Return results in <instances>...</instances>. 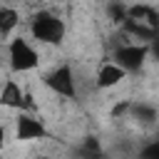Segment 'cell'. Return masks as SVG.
Returning <instances> with one entry per match:
<instances>
[{
	"mask_svg": "<svg viewBox=\"0 0 159 159\" xmlns=\"http://www.w3.org/2000/svg\"><path fill=\"white\" fill-rule=\"evenodd\" d=\"M147 47H149V55H152L154 60H159V32H157V35L147 42Z\"/></svg>",
	"mask_w": 159,
	"mask_h": 159,
	"instance_id": "15",
	"label": "cell"
},
{
	"mask_svg": "<svg viewBox=\"0 0 159 159\" xmlns=\"http://www.w3.org/2000/svg\"><path fill=\"white\" fill-rule=\"evenodd\" d=\"M142 157H154V159H159V139H157L154 144L144 147V149H142Z\"/></svg>",
	"mask_w": 159,
	"mask_h": 159,
	"instance_id": "16",
	"label": "cell"
},
{
	"mask_svg": "<svg viewBox=\"0 0 159 159\" xmlns=\"http://www.w3.org/2000/svg\"><path fill=\"white\" fill-rule=\"evenodd\" d=\"M127 2L124 0H109L107 2V17L114 22V25H122L124 20H127Z\"/></svg>",
	"mask_w": 159,
	"mask_h": 159,
	"instance_id": "12",
	"label": "cell"
},
{
	"mask_svg": "<svg viewBox=\"0 0 159 159\" xmlns=\"http://www.w3.org/2000/svg\"><path fill=\"white\" fill-rule=\"evenodd\" d=\"M45 87L50 92H55L57 97H65V99H77V80H75V72L72 67L65 62V65H57L55 70H50L45 75Z\"/></svg>",
	"mask_w": 159,
	"mask_h": 159,
	"instance_id": "4",
	"label": "cell"
},
{
	"mask_svg": "<svg viewBox=\"0 0 159 159\" xmlns=\"http://www.w3.org/2000/svg\"><path fill=\"white\" fill-rule=\"evenodd\" d=\"M129 104H132V99H122V102H117L114 107H112V119H117V117H124V114H129Z\"/></svg>",
	"mask_w": 159,
	"mask_h": 159,
	"instance_id": "14",
	"label": "cell"
},
{
	"mask_svg": "<svg viewBox=\"0 0 159 159\" xmlns=\"http://www.w3.org/2000/svg\"><path fill=\"white\" fill-rule=\"evenodd\" d=\"M65 32H67L65 20H60V17H57L55 12H50V10H40V12H35V15L30 17V35H32V40L40 42V45H52V47H57V45H62Z\"/></svg>",
	"mask_w": 159,
	"mask_h": 159,
	"instance_id": "1",
	"label": "cell"
},
{
	"mask_svg": "<svg viewBox=\"0 0 159 159\" xmlns=\"http://www.w3.org/2000/svg\"><path fill=\"white\" fill-rule=\"evenodd\" d=\"M7 60H10V70L12 72H32L40 67V52L30 45V40L25 37H10L7 42Z\"/></svg>",
	"mask_w": 159,
	"mask_h": 159,
	"instance_id": "2",
	"label": "cell"
},
{
	"mask_svg": "<svg viewBox=\"0 0 159 159\" xmlns=\"http://www.w3.org/2000/svg\"><path fill=\"white\" fill-rule=\"evenodd\" d=\"M15 139L20 142H35V139H52V132L42 124V119L32 117L30 112H22L17 114L15 119Z\"/></svg>",
	"mask_w": 159,
	"mask_h": 159,
	"instance_id": "5",
	"label": "cell"
},
{
	"mask_svg": "<svg viewBox=\"0 0 159 159\" xmlns=\"http://www.w3.org/2000/svg\"><path fill=\"white\" fill-rule=\"evenodd\" d=\"M80 154H87V157H99V154H102L99 139H97V137H84V142H82V147H80Z\"/></svg>",
	"mask_w": 159,
	"mask_h": 159,
	"instance_id": "13",
	"label": "cell"
},
{
	"mask_svg": "<svg viewBox=\"0 0 159 159\" xmlns=\"http://www.w3.org/2000/svg\"><path fill=\"white\" fill-rule=\"evenodd\" d=\"M127 17L139 20V22H147L149 27L159 30V10L152 7V5H147V2H134V5H129V7H127Z\"/></svg>",
	"mask_w": 159,
	"mask_h": 159,
	"instance_id": "9",
	"label": "cell"
},
{
	"mask_svg": "<svg viewBox=\"0 0 159 159\" xmlns=\"http://www.w3.org/2000/svg\"><path fill=\"white\" fill-rule=\"evenodd\" d=\"M124 80H127V72H124L114 60H107V62L99 65V70H97V75H94V87H97V89H112V87H117V84L124 82Z\"/></svg>",
	"mask_w": 159,
	"mask_h": 159,
	"instance_id": "6",
	"label": "cell"
},
{
	"mask_svg": "<svg viewBox=\"0 0 159 159\" xmlns=\"http://www.w3.org/2000/svg\"><path fill=\"white\" fill-rule=\"evenodd\" d=\"M147 57H149L147 42H134V40H132V42H119V45H114V50H112V60H114L127 75L139 72V70L144 67Z\"/></svg>",
	"mask_w": 159,
	"mask_h": 159,
	"instance_id": "3",
	"label": "cell"
},
{
	"mask_svg": "<svg viewBox=\"0 0 159 159\" xmlns=\"http://www.w3.org/2000/svg\"><path fill=\"white\" fill-rule=\"evenodd\" d=\"M129 117L137 119L139 124H154V122L159 119V112H157V107L149 104V102H132V104H129Z\"/></svg>",
	"mask_w": 159,
	"mask_h": 159,
	"instance_id": "10",
	"label": "cell"
},
{
	"mask_svg": "<svg viewBox=\"0 0 159 159\" xmlns=\"http://www.w3.org/2000/svg\"><path fill=\"white\" fill-rule=\"evenodd\" d=\"M25 89L15 82V80H5L2 89H0V107L5 109H25Z\"/></svg>",
	"mask_w": 159,
	"mask_h": 159,
	"instance_id": "7",
	"label": "cell"
},
{
	"mask_svg": "<svg viewBox=\"0 0 159 159\" xmlns=\"http://www.w3.org/2000/svg\"><path fill=\"white\" fill-rule=\"evenodd\" d=\"M5 139H7V132H5V127L0 124V149L5 147Z\"/></svg>",
	"mask_w": 159,
	"mask_h": 159,
	"instance_id": "17",
	"label": "cell"
},
{
	"mask_svg": "<svg viewBox=\"0 0 159 159\" xmlns=\"http://www.w3.org/2000/svg\"><path fill=\"white\" fill-rule=\"evenodd\" d=\"M17 25H20V12L10 5H0V37H10Z\"/></svg>",
	"mask_w": 159,
	"mask_h": 159,
	"instance_id": "11",
	"label": "cell"
},
{
	"mask_svg": "<svg viewBox=\"0 0 159 159\" xmlns=\"http://www.w3.org/2000/svg\"><path fill=\"white\" fill-rule=\"evenodd\" d=\"M0 5H2V2H0Z\"/></svg>",
	"mask_w": 159,
	"mask_h": 159,
	"instance_id": "19",
	"label": "cell"
},
{
	"mask_svg": "<svg viewBox=\"0 0 159 159\" xmlns=\"http://www.w3.org/2000/svg\"><path fill=\"white\" fill-rule=\"evenodd\" d=\"M119 30L129 37V40H134V42H149L159 30H154V27H149L147 22H139V20H132V17H127L122 25H119Z\"/></svg>",
	"mask_w": 159,
	"mask_h": 159,
	"instance_id": "8",
	"label": "cell"
},
{
	"mask_svg": "<svg viewBox=\"0 0 159 159\" xmlns=\"http://www.w3.org/2000/svg\"><path fill=\"white\" fill-rule=\"evenodd\" d=\"M0 65H2V60H0Z\"/></svg>",
	"mask_w": 159,
	"mask_h": 159,
	"instance_id": "18",
	"label": "cell"
}]
</instances>
